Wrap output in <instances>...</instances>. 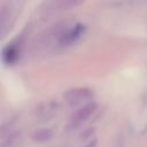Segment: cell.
I'll return each mask as SVG.
<instances>
[{"label":"cell","instance_id":"6","mask_svg":"<svg viewBox=\"0 0 147 147\" xmlns=\"http://www.w3.org/2000/svg\"><path fill=\"white\" fill-rule=\"evenodd\" d=\"M53 137V131L49 129H38L32 133V139L37 142H46Z\"/></svg>","mask_w":147,"mask_h":147},{"label":"cell","instance_id":"4","mask_svg":"<svg viewBox=\"0 0 147 147\" xmlns=\"http://www.w3.org/2000/svg\"><path fill=\"white\" fill-rule=\"evenodd\" d=\"M82 2H84V0H48V2L45 3V7L47 11L56 13V11H64L74 7H77Z\"/></svg>","mask_w":147,"mask_h":147},{"label":"cell","instance_id":"5","mask_svg":"<svg viewBox=\"0 0 147 147\" xmlns=\"http://www.w3.org/2000/svg\"><path fill=\"white\" fill-rule=\"evenodd\" d=\"M21 41L18 40V42L16 40H14L13 42H10L8 46H6L3 48V52H2V59L6 63L10 64V63H14L17 57H18V53H20V49H21Z\"/></svg>","mask_w":147,"mask_h":147},{"label":"cell","instance_id":"3","mask_svg":"<svg viewBox=\"0 0 147 147\" xmlns=\"http://www.w3.org/2000/svg\"><path fill=\"white\" fill-rule=\"evenodd\" d=\"M96 110V103L94 102H90V103H86L82 107H79V109H77L72 116H71V125H79L84 122H86L93 114L94 111Z\"/></svg>","mask_w":147,"mask_h":147},{"label":"cell","instance_id":"2","mask_svg":"<svg viewBox=\"0 0 147 147\" xmlns=\"http://www.w3.org/2000/svg\"><path fill=\"white\" fill-rule=\"evenodd\" d=\"M84 31H85V26L79 23L74 26H68L65 29V31L63 32V34L61 36L57 45L60 47H68V46L72 45L83 36Z\"/></svg>","mask_w":147,"mask_h":147},{"label":"cell","instance_id":"1","mask_svg":"<svg viewBox=\"0 0 147 147\" xmlns=\"http://www.w3.org/2000/svg\"><path fill=\"white\" fill-rule=\"evenodd\" d=\"M93 91L88 87H74L64 93V100L70 107H82L92 102Z\"/></svg>","mask_w":147,"mask_h":147}]
</instances>
